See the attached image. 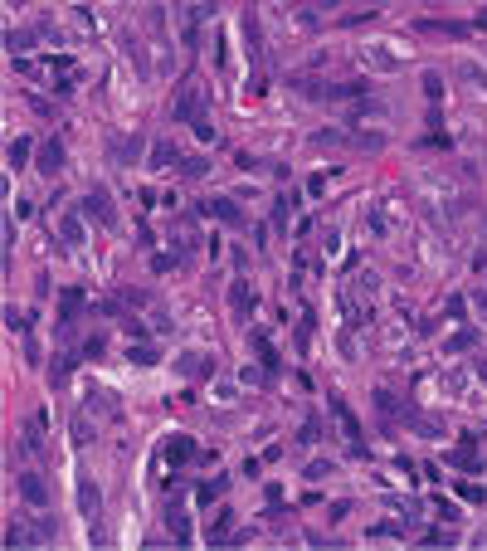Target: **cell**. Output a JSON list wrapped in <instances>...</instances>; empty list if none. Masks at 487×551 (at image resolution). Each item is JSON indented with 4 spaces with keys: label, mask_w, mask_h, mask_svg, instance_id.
Wrapping results in <instances>:
<instances>
[{
    "label": "cell",
    "mask_w": 487,
    "mask_h": 551,
    "mask_svg": "<svg viewBox=\"0 0 487 551\" xmlns=\"http://www.w3.org/2000/svg\"><path fill=\"white\" fill-rule=\"evenodd\" d=\"M458 74H463L468 83H478V88H487V69H483V64H473V59H458Z\"/></svg>",
    "instance_id": "cell-29"
},
{
    "label": "cell",
    "mask_w": 487,
    "mask_h": 551,
    "mask_svg": "<svg viewBox=\"0 0 487 551\" xmlns=\"http://www.w3.org/2000/svg\"><path fill=\"white\" fill-rule=\"evenodd\" d=\"M59 239H64L69 249H78V244H83V220H78V215H64V220H59Z\"/></svg>",
    "instance_id": "cell-19"
},
{
    "label": "cell",
    "mask_w": 487,
    "mask_h": 551,
    "mask_svg": "<svg viewBox=\"0 0 487 551\" xmlns=\"http://www.w3.org/2000/svg\"><path fill=\"white\" fill-rule=\"evenodd\" d=\"M127 361H132V366H156V361H161V351L146 341V346H132V351H127Z\"/></svg>",
    "instance_id": "cell-26"
},
{
    "label": "cell",
    "mask_w": 487,
    "mask_h": 551,
    "mask_svg": "<svg viewBox=\"0 0 487 551\" xmlns=\"http://www.w3.org/2000/svg\"><path fill=\"white\" fill-rule=\"evenodd\" d=\"M10 5H25V0H10Z\"/></svg>",
    "instance_id": "cell-46"
},
{
    "label": "cell",
    "mask_w": 487,
    "mask_h": 551,
    "mask_svg": "<svg viewBox=\"0 0 487 551\" xmlns=\"http://www.w3.org/2000/svg\"><path fill=\"white\" fill-rule=\"evenodd\" d=\"M54 537V522H34V527H20V522H10V532H5V547H39V542H49Z\"/></svg>",
    "instance_id": "cell-3"
},
{
    "label": "cell",
    "mask_w": 487,
    "mask_h": 551,
    "mask_svg": "<svg viewBox=\"0 0 487 551\" xmlns=\"http://www.w3.org/2000/svg\"><path fill=\"white\" fill-rule=\"evenodd\" d=\"M74 440H78V444L93 440V435H88V420H74Z\"/></svg>",
    "instance_id": "cell-42"
},
{
    "label": "cell",
    "mask_w": 487,
    "mask_h": 551,
    "mask_svg": "<svg viewBox=\"0 0 487 551\" xmlns=\"http://www.w3.org/2000/svg\"><path fill=\"white\" fill-rule=\"evenodd\" d=\"M229 537H234V508L224 503V508L214 512V522H210V532H205V542H210V547H219V542H229Z\"/></svg>",
    "instance_id": "cell-13"
},
{
    "label": "cell",
    "mask_w": 487,
    "mask_h": 551,
    "mask_svg": "<svg viewBox=\"0 0 487 551\" xmlns=\"http://www.w3.org/2000/svg\"><path fill=\"white\" fill-rule=\"evenodd\" d=\"M78 508H83V517H88V522L102 517V493H97L93 478H78Z\"/></svg>",
    "instance_id": "cell-14"
},
{
    "label": "cell",
    "mask_w": 487,
    "mask_h": 551,
    "mask_svg": "<svg viewBox=\"0 0 487 551\" xmlns=\"http://www.w3.org/2000/svg\"><path fill=\"white\" fill-rule=\"evenodd\" d=\"M102 351H107L102 336H88V341H83V361H102Z\"/></svg>",
    "instance_id": "cell-36"
},
{
    "label": "cell",
    "mask_w": 487,
    "mask_h": 551,
    "mask_svg": "<svg viewBox=\"0 0 487 551\" xmlns=\"http://www.w3.org/2000/svg\"><path fill=\"white\" fill-rule=\"evenodd\" d=\"M200 210H205V215H219V220H239V205H234V200H224V196H219V200H205V205H200Z\"/></svg>",
    "instance_id": "cell-22"
},
{
    "label": "cell",
    "mask_w": 487,
    "mask_h": 551,
    "mask_svg": "<svg viewBox=\"0 0 487 551\" xmlns=\"http://www.w3.org/2000/svg\"><path fill=\"white\" fill-rule=\"evenodd\" d=\"M448 463H453L458 473H483V458H478V440L468 435V440H463L458 449H453V454H448Z\"/></svg>",
    "instance_id": "cell-10"
},
{
    "label": "cell",
    "mask_w": 487,
    "mask_h": 551,
    "mask_svg": "<svg viewBox=\"0 0 487 551\" xmlns=\"http://www.w3.org/2000/svg\"><path fill=\"white\" fill-rule=\"evenodd\" d=\"M171 161H176V147H171V142H156V147H151V161H146V166H151V171H161V166H171Z\"/></svg>",
    "instance_id": "cell-25"
},
{
    "label": "cell",
    "mask_w": 487,
    "mask_h": 551,
    "mask_svg": "<svg viewBox=\"0 0 487 551\" xmlns=\"http://www.w3.org/2000/svg\"><path fill=\"white\" fill-rule=\"evenodd\" d=\"M292 205H297L292 196H278V200H273V229H278V234L288 229V210H292Z\"/></svg>",
    "instance_id": "cell-30"
},
{
    "label": "cell",
    "mask_w": 487,
    "mask_h": 551,
    "mask_svg": "<svg viewBox=\"0 0 487 551\" xmlns=\"http://www.w3.org/2000/svg\"><path fill=\"white\" fill-rule=\"evenodd\" d=\"M191 132H195V142H205V147H210V142L219 137V132H214V122H210V112H200V117H195V122H191Z\"/></svg>",
    "instance_id": "cell-28"
},
{
    "label": "cell",
    "mask_w": 487,
    "mask_h": 551,
    "mask_svg": "<svg viewBox=\"0 0 487 551\" xmlns=\"http://www.w3.org/2000/svg\"><path fill=\"white\" fill-rule=\"evenodd\" d=\"M414 29L419 34H444V39H468L473 25H463V20H414Z\"/></svg>",
    "instance_id": "cell-9"
},
{
    "label": "cell",
    "mask_w": 487,
    "mask_h": 551,
    "mask_svg": "<svg viewBox=\"0 0 487 551\" xmlns=\"http://www.w3.org/2000/svg\"><path fill=\"white\" fill-rule=\"evenodd\" d=\"M161 458H166V463H176V468H181V463H191V458H195V440H191V435H171V440L161 444Z\"/></svg>",
    "instance_id": "cell-12"
},
{
    "label": "cell",
    "mask_w": 487,
    "mask_h": 551,
    "mask_svg": "<svg viewBox=\"0 0 487 551\" xmlns=\"http://www.w3.org/2000/svg\"><path fill=\"white\" fill-rule=\"evenodd\" d=\"M29 151H39V147H29V137H15V142L5 147V166H10V171H25V166H29Z\"/></svg>",
    "instance_id": "cell-16"
},
{
    "label": "cell",
    "mask_w": 487,
    "mask_h": 551,
    "mask_svg": "<svg viewBox=\"0 0 487 551\" xmlns=\"http://www.w3.org/2000/svg\"><path fill=\"white\" fill-rule=\"evenodd\" d=\"M366 54H371V64H380L385 74H395V69L404 64V59H395V54H385V49H366Z\"/></svg>",
    "instance_id": "cell-33"
},
{
    "label": "cell",
    "mask_w": 487,
    "mask_h": 551,
    "mask_svg": "<svg viewBox=\"0 0 487 551\" xmlns=\"http://www.w3.org/2000/svg\"><path fill=\"white\" fill-rule=\"evenodd\" d=\"M478 376H483V381H487V361H478Z\"/></svg>",
    "instance_id": "cell-43"
},
{
    "label": "cell",
    "mask_w": 487,
    "mask_h": 551,
    "mask_svg": "<svg viewBox=\"0 0 487 551\" xmlns=\"http://www.w3.org/2000/svg\"><path fill=\"white\" fill-rule=\"evenodd\" d=\"M376 410H380V415H399V400H395L390 390H376Z\"/></svg>",
    "instance_id": "cell-37"
},
{
    "label": "cell",
    "mask_w": 487,
    "mask_h": 551,
    "mask_svg": "<svg viewBox=\"0 0 487 551\" xmlns=\"http://www.w3.org/2000/svg\"><path fill=\"white\" fill-rule=\"evenodd\" d=\"M20 498L34 508V512H44L49 503H54V493H49V483H44V473H34V468H25L20 473Z\"/></svg>",
    "instance_id": "cell-2"
},
{
    "label": "cell",
    "mask_w": 487,
    "mask_h": 551,
    "mask_svg": "<svg viewBox=\"0 0 487 551\" xmlns=\"http://www.w3.org/2000/svg\"><path fill=\"white\" fill-rule=\"evenodd\" d=\"M317 5H322V10H331V5H336V0H317Z\"/></svg>",
    "instance_id": "cell-44"
},
{
    "label": "cell",
    "mask_w": 487,
    "mask_h": 551,
    "mask_svg": "<svg viewBox=\"0 0 487 551\" xmlns=\"http://www.w3.org/2000/svg\"><path fill=\"white\" fill-rule=\"evenodd\" d=\"M166 532H171V542H186V547H191V542H195L191 512H186L181 503H171V508H166Z\"/></svg>",
    "instance_id": "cell-7"
},
{
    "label": "cell",
    "mask_w": 487,
    "mask_h": 551,
    "mask_svg": "<svg viewBox=\"0 0 487 551\" xmlns=\"http://www.w3.org/2000/svg\"><path fill=\"white\" fill-rule=\"evenodd\" d=\"M25 44H34V29H10V54L15 59L25 54Z\"/></svg>",
    "instance_id": "cell-32"
},
{
    "label": "cell",
    "mask_w": 487,
    "mask_h": 551,
    "mask_svg": "<svg viewBox=\"0 0 487 551\" xmlns=\"http://www.w3.org/2000/svg\"><path fill=\"white\" fill-rule=\"evenodd\" d=\"M205 171H210V161H205V156H191V161H186V176H205Z\"/></svg>",
    "instance_id": "cell-39"
},
{
    "label": "cell",
    "mask_w": 487,
    "mask_h": 551,
    "mask_svg": "<svg viewBox=\"0 0 487 551\" xmlns=\"http://www.w3.org/2000/svg\"><path fill=\"white\" fill-rule=\"evenodd\" d=\"M336 176H341V166H331V171H312V176H307V196H312V200H322V196H327V186H331Z\"/></svg>",
    "instance_id": "cell-18"
},
{
    "label": "cell",
    "mask_w": 487,
    "mask_h": 551,
    "mask_svg": "<svg viewBox=\"0 0 487 551\" xmlns=\"http://www.w3.org/2000/svg\"><path fill=\"white\" fill-rule=\"evenodd\" d=\"M44 444V415H29L25 420V449H39Z\"/></svg>",
    "instance_id": "cell-24"
},
{
    "label": "cell",
    "mask_w": 487,
    "mask_h": 551,
    "mask_svg": "<svg viewBox=\"0 0 487 551\" xmlns=\"http://www.w3.org/2000/svg\"><path fill=\"white\" fill-rule=\"evenodd\" d=\"M78 313H83V293H78V288H69V293L59 298V327L69 332L74 322H78Z\"/></svg>",
    "instance_id": "cell-15"
},
{
    "label": "cell",
    "mask_w": 487,
    "mask_h": 551,
    "mask_svg": "<svg viewBox=\"0 0 487 551\" xmlns=\"http://www.w3.org/2000/svg\"><path fill=\"white\" fill-rule=\"evenodd\" d=\"M34 166H39V176H59L64 171V142L59 137H49V142H39V151H34Z\"/></svg>",
    "instance_id": "cell-5"
},
{
    "label": "cell",
    "mask_w": 487,
    "mask_h": 551,
    "mask_svg": "<svg viewBox=\"0 0 487 551\" xmlns=\"http://www.w3.org/2000/svg\"><path fill=\"white\" fill-rule=\"evenodd\" d=\"M424 98H429V103L444 98V79H439V74H424Z\"/></svg>",
    "instance_id": "cell-35"
},
{
    "label": "cell",
    "mask_w": 487,
    "mask_h": 551,
    "mask_svg": "<svg viewBox=\"0 0 487 551\" xmlns=\"http://www.w3.org/2000/svg\"><path fill=\"white\" fill-rule=\"evenodd\" d=\"M322 440V420H302V430H297V444H317Z\"/></svg>",
    "instance_id": "cell-34"
},
{
    "label": "cell",
    "mask_w": 487,
    "mask_h": 551,
    "mask_svg": "<svg viewBox=\"0 0 487 551\" xmlns=\"http://www.w3.org/2000/svg\"><path fill=\"white\" fill-rule=\"evenodd\" d=\"M5 322H10L15 332H25V313H20V308H5Z\"/></svg>",
    "instance_id": "cell-41"
},
{
    "label": "cell",
    "mask_w": 487,
    "mask_h": 551,
    "mask_svg": "<svg viewBox=\"0 0 487 551\" xmlns=\"http://www.w3.org/2000/svg\"><path fill=\"white\" fill-rule=\"evenodd\" d=\"M424 542H434V547H448V542H458V532H444V527H434V532H419Z\"/></svg>",
    "instance_id": "cell-38"
},
{
    "label": "cell",
    "mask_w": 487,
    "mask_h": 551,
    "mask_svg": "<svg viewBox=\"0 0 487 551\" xmlns=\"http://www.w3.org/2000/svg\"><path fill=\"white\" fill-rule=\"evenodd\" d=\"M219 493H224V478H210V483H200V488H195V503H200V508H210Z\"/></svg>",
    "instance_id": "cell-27"
},
{
    "label": "cell",
    "mask_w": 487,
    "mask_h": 551,
    "mask_svg": "<svg viewBox=\"0 0 487 551\" xmlns=\"http://www.w3.org/2000/svg\"><path fill=\"white\" fill-rule=\"evenodd\" d=\"M176 371H181V381H205V376H214V356H205V351H186V356L176 361Z\"/></svg>",
    "instance_id": "cell-6"
},
{
    "label": "cell",
    "mask_w": 487,
    "mask_h": 551,
    "mask_svg": "<svg viewBox=\"0 0 487 551\" xmlns=\"http://www.w3.org/2000/svg\"><path fill=\"white\" fill-rule=\"evenodd\" d=\"M366 537H371V542H399V537H404V522H376Z\"/></svg>",
    "instance_id": "cell-23"
},
{
    "label": "cell",
    "mask_w": 487,
    "mask_h": 551,
    "mask_svg": "<svg viewBox=\"0 0 487 551\" xmlns=\"http://www.w3.org/2000/svg\"><path fill=\"white\" fill-rule=\"evenodd\" d=\"M478 25H483V29H487V10H483V15H478Z\"/></svg>",
    "instance_id": "cell-45"
},
{
    "label": "cell",
    "mask_w": 487,
    "mask_h": 551,
    "mask_svg": "<svg viewBox=\"0 0 487 551\" xmlns=\"http://www.w3.org/2000/svg\"><path fill=\"white\" fill-rule=\"evenodd\" d=\"M322 98H336V103H356V98H366V83H327V93Z\"/></svg>",
    "instance_id": "cell-17"
},
{
    "label": "cell",
    "mask_w": 487,
    "mask_h": 551,
    "mask_svg": "<svg viewBox=\"0 0 487 551\" xmlns=\"http://www.w3.org/2000/svg\"><path fill=\"white\" fill-rule=\"evenodd\" d=\"M229 308H234V318H239V322H249V318H254V293H249V278H234V283H229Z\"/></svg>",
    "instance_id": "cell-11"
},
{
    "label": "cell",
    "mask_w": 487,
    "mask_h": 551,
    "mask_svg": "<svg viewBox=\"0 0 487 551\" xmlns=\"http://www.w3.org/2000/svg\"><path fill=\"white\" fill-rule=\"evenodd\" d=\"M473 346H478V332H473V327L453 332V341H448V351H453V356H458V351H473Z\"/></svg>",
    "instance_id": "cell-31"
},
{
    "label": "cell",
    "mask_w": 487,
    "mask_h": 551,
    "mask_svg": "<svg viewBox=\"0 0 487 551\" xmlns=\"http://www.w3.org/2000/svg\"><path fill=\"white\" fill-rule=\"evenodd\" d=\"M200 112H205V83L191 79V83L181 88V98H176V122H195Z\"/></svg>",
    "instance_id": "cell-4"
},
{
    "label": "cell",
    "mask_w": 487,
    "mask_h": 551,
    "mask_svg": "<svg viewBox=\"0 0 487 551\" xmlns=\"http://www.w3.org/2000/svg\"><path fill=\"white\" fill-rule=\"evenodd\" d=\"M74 366H78V356H74V351H64V356L49 366V381H54V386H64V381L74 376Z\"/></svg>",
    "instance_id": "cell-20"
},
{
    "label": "cell",
    "mask_w": 487,
    "mask_h": 551,
    "mask_svg": "<svg viewBox=\"0 0 487 551\" xmlns=\"http://www.w3.org/2000/svg\"><path fill=\"white\" fill-rule=\"evenodd\" d=\"M15 69L34 83H44L49 93H74L78 83V64L74 59H15Z\"/></svg>",
    "instance_id": "cell-1"
},
{
    "label": "cell",
    "mask_w": 487,
    "mask_h": 551,
    "mask_svg": "<svg viewBox=\"0 0 487 551\" xmlns=\"http://www.w3.org/2000/svg\"><path fill=\"white\" fill-rule=\"evenodd\" d=\"M83 215L112 229V224H117V205H112V196H102V191H93V196H83Z\"/></svg>",
    "instance_id": "cell-8"
},
{
    "label": "cell",
    "mask_w": 487,
    "mask_h": 551,
    "mask_svg": "<svg viewBox=\"0 0 487 551\" xmlns=\"http://www.w3.org/2000/svg\"><path fill=\"white\" fill-rule=\"evenodd\" d=\"M331 473H336V463H331V458H312V463L302 468V478H307V483H327Z\"/></svg>",
    "instance_id": "cell-21"
},
{
    "label": "cell",
    "mask_w": 487,
    "mask_h": 551,
    "mask_svg": "<svg viewBox=\"0 0 487 551\" xmlns=\"http://www.w3.org/2000/svg\"><path fill=\"white\" fill-rule=\"evenodd\" d=\"M439 517H444V522H458V508H453L448 498H439Z\"/></svg>",
    "instance_id": "cell-40"
}]
</instances>
